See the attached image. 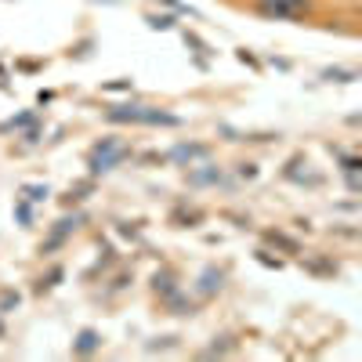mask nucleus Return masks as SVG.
Instances as JSON below:
<instances>
[{"instance_id": "2eb2a0df", "label": "nucleus", "mask_w": 362, "mask_h": 362, "mask_svg": "<svg viewBox=\"0 0 362 362\" xmlns=\"http://www.w3.org/2000/svg\"><path fill=\"white\" fill-rule=\"evenodd\" d=\"M25 124H33V116H29V112L25 116H15L11 124H4V131H15V127H25Z\"/></svg>"}, {"instance_id": "ddd939ff", "label": "nucleus", "mask_w": 362, "mask_h": 362, "mask_svg": "<svg viewBox=\"0 0 362 362\" xmlns=\"http://www.w3.org/2000/svg\"><path fill=\"white\" fill-rule=\"evenodd\" d=\"M148 25H153V29H170L174 18L170 15H153V18H148Z\"/></svg>"}, {"instance_id": "f03ea898", "label": "nucleus", "mask_w": 362, "mask_h": 362, "mask_svg": "<svg viewBox=\"0 0 362 362\" xmlns=\"http://www.w3.org/2000/svg\"><path fill=\"white\" fill-rule=\"evenodd\" d=\"M131 156V145H124V141H116V138H102L95 148H90V156H87V167H90V174H109L112 167H119Z\"/></svg>"}, {"instance_id": "7ed1b4c3", "label": "nucleus", "mask_w": 362, "mask_h": 362, "mask_svg": "<svg viewBox=\"0 0 362 362\" xmlns=\"http://www.w3.org/2000/svg\"><path fill=\"white\" fill-rule=\"evenodd\" d=\"M308 0H257V11L264 18H300L308 15Z\"/></svg>"}, {"instance_id": "1a4fd4ad", "label": "nucleus", "mask_w": 362, "mask_h": 362, "mask_svg": "<svg viewBox=\"0 0 362 362\" xmlns=\"http://www.w3.org/2000/svg\"><path fill=\"white\" fill-rule=\"evenodd\" d=\"M153 290L156 293H163L167 300L177 293V286H174V279H170V272H156V279H153Z\"/></svg>"}, {"instance_id": "6e6552de", "label": "nucleus", "mask_w": 362, "mask_h": 362, "mask_svg": "<svg viewBox=\"0 0 362 362\" xmlns=\"http://www.w3.org/2000/svg\"><path fill=\"white\" fill-rule=\"evenodd\" d=\"M221 279H225V276H221L218 268H206V272H203V283H199V293L206 297V293H214V290H221Z\"/></svg>"}, {"instance_id": "20e7f679", "label": "nucleus", "mask_w": 362, "mask_h": 362, "mask_svg": "<svg viewBox=\"0 0 362 362\" xmlns=\"http://www.w3.org/2000/svg\"><path fill=\"white\" fill-rule=\"evenodd\" d=\"M76 225H80V214H73V218H62V221H58V225L51 228L47 243H40V254H51L54 247H62V243H66V235H69Z\"/></svg>"}, {"instance_id": "a211bd4d", "label": "nucleus", "mask_w": 362, "mask_h": 362, "mask_svg": "<svg viewBox=\"0 0 362 362\" xmlns=\"http://www.w3.org/2000/svg\"><path fill=\"white\" fill-rule=\"evenodd\" d=\"M308 268H312V272H337L334 264H326V261H308Z\"/></svg>"}, {"instance_id": "f3484780", "label": "nucleus", "mask_w": 362, "mask_h": 362, "mask_svg": "<svg viewBox=\"0 0 362 362\" xmlns=\"http://www.w3.org/2000/svg\"><path fill=\"white\" fill-rule=\"evenodd\" d=\"M11 305H18V293H4V297H0V312H8Z\"/></svg>"}, {"instance_id": "dca6fc26", "label": "nucleus", "mask_w": 362, "mask_h": 362, "mask_svg": "<svg viewBox=\"0 0 362 362\" xmlns=\"http://www.w3.org/2000/svg\"><path fill=\"white\" fill-rule=\"evenodd\" d=\"M322 76L326 80H355V73H344V69H326Z\"/></svg>"}, {"instance_id": "39448f33", "label": "nucleus", "mask_w": 362, "mask_h": 362, "mask_svg": "<svg viewBox=\"0 0 362 362\" xmlns=\"http://www.w3.org/2000/svg\"><path fill=\"white\" fill-rule=\"evenodd\" d=\"M98 348H102L98 329H80V337L73 341V355H95Z\"/></svg>"}, {"instance_id": "423d86ee", "label": "nucleus", "mask_w": 362, "mask_h": 362, "mask_svg": "<svg viewBox=\"0 0 362 362\" xmlns=\"http://www.w3.org/2000/svg\"><path fill=\"white\" fill-rule=\"evenodd\" d=\"M206 153H210L206 145H174V148H170V160L192 163V160H206Z\"/></svg>"}, {"instance_id": "9d476101", "label": "nucleus", "mask_w": 362, "mask_h": 362, "mask_svg": "<svg viewBox=\"0 0 362 362\" xmlns=\"http://www.w3.org/2000/svg\"><path fill=\"white\" fill-rule=\"evenodd\" d=\"M264 239H268L272 247H283L286 254H297V250H300V247L293 243V239H290V235H283V232H264Z\"/></svg>"}, {"instance_id": "0eeeda50", "label": "nucleus", "mask_w": 362, "mask_h": 362, "mask_svg": "<svg viewBox=\"0 0 362 362\" xmlns=\"http://www.w3.org/2000/svg\"><path fill=\"white\" fill-rule=\"evenodd\" d=\"M221 181V170L218 167H203V170H192L189 174V185H218Z\"/></svg>"}, {"instance_id": "9b49d317", "label": "nucleus", "mask_w": 362, "mask_h": 362, "mask_svg": "<svg viewBox=\"0 0 362 362\" xmlns=\"http://www.w3.org/2000/svg\"><path fill=\"white\" fill-rule=\"evenodd\" d=\"M22 196H25L29 203H40L44 196H51V189H47V185H25V189H22Z\"/></svg>"}, {"instance_id": "4468645a", "label": "nucleus", "mask_w": 362, "mask_h": 362, "mask_svg": "<svg viewBox=\"0 0 362 362\" xmlns=\"http://www.w3.org/2000/svg\"><path fill=\"white\" fill-rule=\"evenodd\" d=\"M15 214H18V221H22V225H29V199H18Z\"/></svg>"}, {"instance_id": "f8f14e48", "label": "nucleus", "mask_w": 362, "mask_h": 362, "mask_svg": "<svg viewBox=\"0 0 362 362\" xmlns=\"http://www.w3.org/2000/svg\"><path fill=\"white\" fill-rule=\"evenodd\" d=\"M58 279H62V268H58V264H54V268L47 272V279H40V283H37V290L44 293V290H51V286H58Z\"/></svg>"}, {"instance_id": "f257e3e1", "label": "nucleus", "mask_w": 362, "mask_h": 362, "mask_svg": "<svg viewBox=\"0 0 362 362\" xmlns=\"http://www.w3.org/2000/svg\"><path fill=\"white\" fill-rule=\"evenodd\" d=\"M109 124H153V127H177L181 116H170V112H160V109H148V105H112L105 112Z\"/></svg>"}]
</instances>
